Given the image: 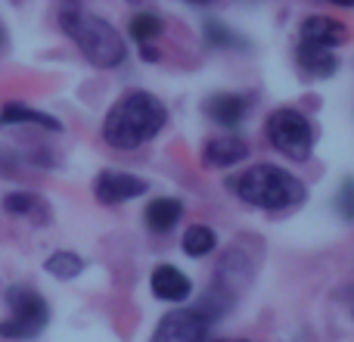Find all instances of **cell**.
Masks as SVG:
<instances>
[{
  "label": "cell",
  "instance_id": "cell-1",
  "mask_svg": "<svg viewBox=\"0 0 354 342\" xmlns=\"http://www.w3.org/2000/svg\"><path fill=\"white\" fill-rule=\"evenodd\" d=\"M168 122V109L147 91L124 93L103 122V141L112 150H137L149 143Z\"/></svg>",
  "mask_w": 354,
  "mask_h": 342
},
{
  "label": "cell",
  "instance_id": "cell-2",
  "mask_svg": "<svg viewBox=\"0 0 354 342\" xmlns=\"http://www.w3.org/2000/svg\"><path fill=\"white\" fill-rule=\"evenodd\" d=\"M230 187L243 202L264 208V212H286V208L299 206L305 199V183L292 171L280 165H268V162L243 171Z\"/></svg>",
  "mask_w": 354,
  "mask_h": 342
},
{
  "label": "cell",
  "instance_id": "cell-3",
  "mask_svg": "<svg viewBox=\"0 0 354 342\" xmlns=\"http://www.w3.org/2000/svg\"><path fill=\"white\" fill-rule=\"evenodd\" d=\"M59 28L72 37V44L81 50V56L97 69H115V66H122L124 56H128V47H124L122 35H118L106 19L91 16V12H84V10L59 12Z\"/></svg>",
  "mask_w": 354,
  "mask_h": 342
},
{
  "label": "cell",
  "instance_id": "cell-4",
  "mask_svg": "<svg viewBox=\"0 0 354 342\" xmlns=\"http://www.w3.org/2000/svg\"><path fill=\"white\" fill-rule=\"evenodd\" d=\"M3 302L10 308V314L0 321V336L3 339H35L50 324V305L35 287L16 283V287L6 289Z\"/></svg>",
  "mask_w": 354,
  "mask_h": 342
},
{
  "label": "cell",
  "instance_id": "cell-5",
  "mask_svg": "<svg viewBox=\"0 0 354 342\" xmlns=\"http://www.w3.org/2000/svg\"><path fill=\"white\" fill-rule=\"evenodd\" d=\"M264 134H268L270 147L277 153H283L292 162H305L314 150V125L308 122L305 112L292 109V106H283V109L270 112L268 125H264Z\"/></svg>",
  "mask_w": 354,
  "mask_h": 342
},
{
  "label": "cell",
  "instance_id": "cell-6",
  "mask_svg": "<svg viewBox=\"0 0 354 342\" xmlns=\"http://www.w3.org/2000/svg\"><path fill=\"white\" fill-rule=\"evenodd\" d=\"M212 314L205 308H174L159 321L153 342H205Z\"/></svg>",
  "mask_w": 354,
  "mask_h": 342
},
{
  "label": "cell",
  "instance_id": "cell-7",
  "mask_svg": "<svg viewBox=\"0 0 354 342\" xmlns=\"http://www.w3.org/2000/svg\"><path fill=\"white\" fill-rule=\"evenodd\" d=\"M149 190V183L143 177L131 174V171H100L97 181H93V196H97L103 206H122L128 199H137Z\"/></svg>",
  "mask_w": 354,
  "mask_h": 342
},
{
  "label": "cell",
  "instance_id": "cell-8",
  "mask_svg": "<svg viewBox=\"0 0 354 342\" xmlns=\"http://www.w3.org/2000/svg\"><path fill=\"white\" fill-rule=\"evenodd\" d=\"M348 41V28L339 19L330 16H311L299 28V47H317V50H336Z\"/></svg>",
  "mask_w": 354,
  "mask_h": 342
},
{
  "label": "cell",
  "instance_id": "cell-9",
  "mask_svg": "<svg viewBox=\"0 0 354 342\" xmlns=\"http://www.w3.org/2000/svg\"><path fill=\"white\" fill-rule=\"evenodd\" d=\"M205 116L221 128H236L249 116V97H243V93H212L205 100Z\"/></svg>",
  "mask_w": 354,
  "mask_h": 342
},
{
  "label": "cell",
  "instance_id": "cell-10",
  "mask_svg": "<svg viewBox=\"0 0 354 342\" xmlns=\"http://www.w3.org/2000/svg\"><path fill=\"white\" fill-rule=\"evenodd\" d=\"M149 289H153V296L162 302H183L193 293V283H189V277L183 274L180 268H174V264H159V268L153 271V277H149Z\"/></svg>",
  "mask_w": 354,
  "mask_h": 342
},
{
  "label": "cell",
  "instance_id": "cell-11",
  "mask_svg": "<svg viewBox=\"0 0 354 342\" xmlns=\"http://www.w3.org/2000/svg\"><path fill=\"white\" fill-rule=\"evenodd\" d=\"M245 156H249V143L233 134L214 137V141H208L205 150H202V159L212 168H230V165H236V162H243Z\"/></svg>",
  "mask_w": 354,
  "mask_h": 342
},
{
  "label": "cell",
  "instance_id": "cell-12",
  "mask_svg": "<svg viewBox=\"0 0 354 342\" xmlns=\"http://www.w3.org/2000/svg\"><path fill=\"white\" fill-rule=\"evenodd\" d=\"M180 218H183V202L174 199V196H159L143 212V221H147V227L153 233H171Z\"/></svg>",
  "mask_w": 354,
  "mask_h": 342
},
{
  "label": "cell",
  "instance_id": "cell-13",
  "mask_svg": "<svg viewBox=\"0 0 354 342\" xmlns=\"http://www.w3.org/2000/svg\"><path fill=\"white\" fill-rule=\"evenodd\" d=\"M295 60H299V69L308 75V78H330V75H336V69H339V60L333 50L299 47L295 50Z\"/></svg>",
  "mask_w": 354,
  "mask_h": 342
},
{
  "label": "cell",
  "instance_id": "cell-14",
  "mask_svg": "<svg viewBox=\"0 0 354 342\" xmlns=\"http://www.w3.org/2000/svg\"><path fill=\"white\" fill-rule=\"evenodd\" d=\"M0 122H10V125H41V128H47V131H62V125L56 122L53 116H47V112H37V109H31V106H22V103L3 106V112H0Z\"/></svg>",
  "mask_w": 354,
  "mask_h": 342
},
{
  "label": "cell",
  "instance_id": "cell-15",
  "mask_svg": "<svg viewBox=\"0 0 354 342\" xmlns=\"http://www.w3.org/2000/svg\"><path fill=\"white\" fill-rule=\"evenodd\" d=\"M44 271H47L50 277H56V280H75V277L84 271V258L72 249H56L53 255L44 262Z\"/></svg>",
  "mask_w": 354,
  "mask_h": 342
},
{
  "label": "cell",
  "instance_id": "cell-16",
  "mask_svg": "<svg viewBox=\"0 0 354 342\" xmlns=\"http://www.w3.org/2000/svg\"><path fill=\"white\" fill-rule=\"evenodd\" d=\"M202 35H205L208 47H218V50H245L249 47V41H243L236 31L227 28L218 19H205V22H202Z\"/></svg>",
  "mask_w": 354,
  "mask_h": 342
},
{
  "label": "cell",
  "instance_id": "cell-17",
  "mask_svg": "<svg viewBox=\"0 0 354 342\" xmlns=\"http://www.w3.org/2000/svg\"><path fill=\"white\" fill-rule=\"evenodd\" d=\"M180 246H183V252H187L189 258H205L208 252H214V246H218V237H214L212 227L193 224V227H187Z\"/></svg>",
  "mask_w": 354,
  "mask_h": 342
},
{
  "label": "cell",
  "instance_id": "cell-18",
  "mask_svg": "<svg viewBox=\"0 0 354 342\" xmlns=\"http://www.w3.org/2000/svg\"><path fill=\"white\" fill-rule=\"evenodd\" d=\"M128 31H131V37H134L140 47H149L153 41H159L162 37L165 22H162V16H156V12H137V16L131 19Z\"/></svg>",
  "mask_w": 354,
  "mask_h": 342
},
{
  "label": "cell",
  "instance_id": "cell-19",
  "mask_svg": "<svg viewBox=\"0 0 354 342\" xmlns=\"http://www.w3.org/2000/svg\"><path fill=\"white\" fill-rule=\"evenodd\" d=\"M3 208L10 215H22V218H28V215L35 212H44V199L35 193H10L3 199Z\"/></svg>",
  "mask_w": 354,
  "mask_h": 342
},
{
  "label": "cell",
  "instance_id": "cell-20",
  "mask_svg": "<svg viewBox=\"0 0 354 342\" xmlns=\"http://www.w3.org/2000/svg\"><path fill=\"white\" fill-rule=\"evenodd\" d=\"M336 212L342 215L345 221H354V181L351 177L339 187V193H336Z\"/></svg>",
  "mask_w": 354,
  "mask_h": 342
},
{
  "label": "cell",
  "instance_id": "cell-21",
  "mask_svg": "<svg viewBox=\"0 0 354 342\" xmlns=\"http://www.w3.org/2000/svg\"><path fill=\"white\" fill-rule=\"evenodd\" d=\"M326 3H333V6H345V10H354V0H326Z\"/></svg>",
  "mask_w": 354,
  "mask_h": 342
},
{
  "label": "cell",
  "instance_id": "cell-22",
  "mask_svg": "<svg viewBox=\"0 0 354 342\" xmlns=\"http://www.w3.org/2000/svg\"><path fill=\"white\" fill-rule=\"evenodd\" d=\"M187 3H199V6H208V3H214V0H187Z\"/></svg>",
  "mask_w": 354,
  "mask_h": 342
},
{
  "label": "cell",
  "instance_id": "cell-23",
  "mask_svg": "<svg viewBox=\"0 0 354 342\" xmlns=\"http://www.w3.org/2000/svg\"><path fill=\"white\" fill-rule=\"evenodd\" d=\"M221 342H249V339H221Z\"/></svg>",
  "mask_w": 354,
  "mask_h": 342
},
{
  "label": "cell",
  "instance_id": "cell-24",
  "mask_svg": "<svg viewBox=\"0 0 354 342\" xmlns=\"http://www.w3.org/2000/svg\"><path fill=\"white\" fill-rule=\"evenodd\" d=\"M0 41H3V28H0Z\"/></svg>",
  "mask_w": 354,
  "mask_h": 342
}]
</instances>
